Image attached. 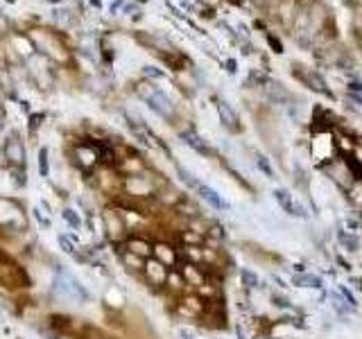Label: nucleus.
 Wrapping results in <instances>:
<instances>
[{"label": "nucleus", "mask_w": 362, "mask_h": 339, "mask_svg": "<svg viewBox=\"0 0 362 339\" xmlns=\"http://www.w3.org/2000/svg\"><path fill=\"white\" fill-rule=\"evenodd\" d=\"M145 100H147V104L152 106L154 111H156L158 115H163V118H170L172 115V111H175V104H172V100L168 98L163 91H158V89H152L149 93H141Z\"/></svg>", "instance_id": "nucleus-1"}, {"label": "nucleus", "mask_w": 362, "mask_h": 339, "mask_svg": "<svg viewBox=\"0 0 362 339\" xmlns=\"http://www.w3.org/2000/svg\"><path fill=\"white\" fill-rule=\"evenodd\" d=\"M274 199L278 201V206H281L283 210L288 213V215H292V217H306V215H308V213H306V208H303L301 203H299L297 199H294V197L290 195L288 190H283V188H281V190H276V192H274Z\"/></svg>", "instance_id": "nucleus-2"}, {"label": "nucleus", "mask_w": 362, "mask_h": 339, "mask_svg": "<svg viewBox=\"0 0 362 339\" xmlns=\"http://www.w3.org/2000/svg\"><path fill=\"white\" fill-rule=\"evenodd\" d=\"M192 190H195L206 203H211L213 208H217V210H229V201H224V199H222V195H217L213 188H209L206 183L197 181L195 186H192Z\"/></svg>", "instance_id": "nucleus-3"}, {"label": "nucleus", "mask_w": 362, "mask_h": 339, "mask_svg": "<svg viewBox=\"0 0 362 339\" xmlns=\"http://www.w3.org/2000/svg\"><path fill=\"white\" fill-rule=\"evenodd\" d=\"M7 158L12 163H16V165H23V161H25V149H23V143L14 136V138H9L7 140Z\"/></svg>", "instance_id": "nucleus-4"}, {"label": "nucleus", "mask_w": 362, "mask_h": 339, "mask_svg": "<svg viewBox=\"0 0 362 339\" xmlns=\"http://www.w3.org/2000/svg\"><path fill=\"white\" fill-rule=\"evenodd\" d=\"M217 111H220V118H222V122H224L226 127H229V129H238V115L229 109V104H226V102H217Z\"/></svg>", "instance_id": "nucleus-5"}, {"label": "nucleus", "mask_w": 362, "mask_h": 339, "mask_svg": "<svg viewBox=\"0 0 362 339\" xmlns=\"http://www.w3.org/2000/svg\"><path fill=\"white\" fill-rule=\"evenodd\" d=\"M145 271H147V276H149V280H154V283H163L166 280V267H163L161 263H147L145 265Z\"/></svg>", "instance_id": "nucleus-6"}, {"label": "nucleus", "mask_w": 362, "mask_h": 339, "mask_svg": "<svg viewBox=\"0 0 362 339\" xmlns=\"http://www.w3.org/2000/svg\"><path fill=\"white\" fill-rule=\"evenodd\" d=\"M337 240H340V244L344 246L346 251H358L360 249V240H358V235H351V233H346V231H340L337 233Z\"/></svg>", "instance_id": "nucleus-7"}, {"label": "nucleus", "mask_w": 362, "mask_h": 339, "mask_svg": "<svg viewBox=\"0 0 362 339\" xmlns=\"http://www.w3.org/2000/svg\"><path fill=\"white\" fill-rule=\"evenodd\" d=\"M183 140H186V143L190 145L192 149H197V152L206 154V156H209V154H211V147H209V145H206L204 140H202V138H199V136H197V134H183Z\"/></svg>", "instance_id": "nucleus-8"}, {"label": "nucleus", "mask_w": 362, "mask_h": 339, "mask_svg": "<svg viewBox=\"0 0 362 339\" xmlns=\"http://www.w3.org/2000/svg\"><path fill=\"white\" fill-rule=\"evenodd\" d=\"M129 251H132L134 256H141V258H147V256L152 253L149 244H147V242H143V240H132V242H129Z\"/></svg>", "instance_id": "nucleus-9"}, {"label": "nucleus", "mask_w": 362, "mask_h": 339, "mask_svg": "<svg viewBox=\"0 0 362 339\" xmlns=\"http://www.w3.org/2000/svg\"><path fill=\"white\" fill-rule=\"evenodd\" d=\"M294 283L301 287H321V278H317V276H297Z\"/></svg>", "instance_id": "nucleus-10"}, {"label": "nucleus", "mask_w": 362, "mask_h": 339, "mask_svg": "<svg viewBox=\"0 0 362 339\" xmlns=\"http://www.w3.org/2000/svg\"><path fill=\"white\" fill-rule=\"evenodd\" d=\"M61 217H64V222H68L70 226H75V229H79L82 226V220H79V215H77L72 208H66L64 213H61Z\"/></svg>", "instance_id": "nucleus-11"}, {"label": "nucleus", "mask_w": 362, "mask_h": 339, "mask_svg": "<svg viewBox=\"0 0 362 339\" xmlns=\"http://www.w3.org/2000/svg\"><path fill=\"white\" fill-rule=\"evenodd\" d=\"M243 280H245V285H247V287H258V276H256L254 271L243 269Z\"/></svg>", "instance_id": "nucleus-12"}, {"label": "nucleus", "mask_w": 362, "mask_h": 339, "mask_svg": "<svg viewBox=\"0 0 362 339\" xmlns=\"http://www.w3.org/2000/svg\"><path fill=\"white\" fill-rule=\"evenodd\" d=\"M38 169H41V177H48V149L38 152Z\"/></svg>", "instance_id": "nucleus-13"}, {"label": "nucleus", "mask_w": 362, "mask_h": 339, "mask_svg": "<svg viewBox=\"0 0 362 339\" xmlns=\"http://www.w3.org/2000/svg\"><path fill=\"white\" fill-rule=\"evenodd\" d=\"M59 244H61V249L66 251V253H70V256H75V249H72V244L68 240H66V235H59Z\"/></svg>", "instance_id": "nucleus-14"}, {"label": "nucleus", "mask_w": 362, "mask_h": 339, "mask_svg": "<svg viewBox=\"0 0 362 339\" xmlns=\"http://www.w3.org/2000/svg\"><path fill=\"white\" fill-rule=\"evenodd\" d=\"M258 167H260V169H263V172H265V174H267V177H269V179H274V169H272V167H269V165H267V161H265V158H258Z\"/></svg>", "instance_id": "nucleus-15"}, {"label": "nucleus", "mask_w": 362, "mask_h": 339, "mask_svg": "<svg viewBox=\"0 0 362 339\" xmlns=\"http://www.w3.org/2000/svg\"><path fill=\"white\" fill-rule=\"evenodd\" d=\"M156 251H158V253H161V258H163V260H168V263H170V260H172V253H170V251H168V246H156Z\"/></svg>", "instance_id": "nucleus-16"}, {"label": "nucleus", "mask_w": 362, "mask_h": 339, "mask_svg": "<svg viewBox=\"0 0 362 339\" xmlns=\"http://www.w3.org/2000/svg\"><path fill=\"white\" fill-rule=\"evenodd\" d=\"M340 294H342V296H346V301H349L351 305H355V299H353V294H351L349 289L344 287V285H342V287H340Z\"/></svg>", "instance_id": "nucleus-17"}, {"label": "nucleus", "mask_w": 362, "mask_h": 339, "mask_svg": "<svg viewBox=\"0 0 362 339\" xmlns=\"http://www.w3.org/2000/svg\"><path fill=\"white\" fill-rule=\"evenodd\" d=\"M86 335H89V339H109V337H104L102 332L93 330V328H89V332H86Z\"/></svg>", "instance_id": "nucleus-18"}, {"label": "nucleus", "mask_w": 362, "mask_h": 339, "mask_svg": "<svg viewBox=\"0 0 362 339\" xmlns=\"http://www.w3.org/2000/svg\"><path fill=\"white\" fill-rule=\"evenodd\" d=\"M0 260H5V256H3V253H0Z\"/></svg>", "instance_id": "nucleus-19"}]
</instances>
